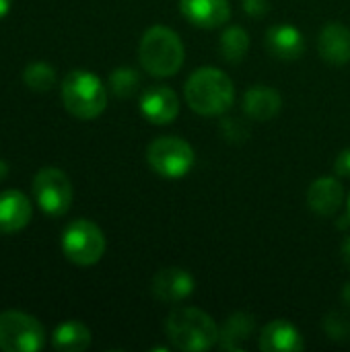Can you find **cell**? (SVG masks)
Returning a JSON list of instances; mask_svg holds the SVG:
<instances>
[{"label":"cell","mask_w":350,"mask_h":352,"mask_svg":"<svg viewBox=\"0 0 350 352\" xmlns=\"http://www.w3.org/2000/svg\"><path fill=\"white\" fill-rule=\"evenodd\" d=\"M318 52L324 62L344 66L350 62V29L342 23H328L318 37Z\"/></svg>","instance_id":"13"},{"label":"cell","mask_w":350,"mask_h":352,"mask_svg":"<svg viewBox=\"0 0 350 352\" xmlns=\"http://www.w3.org/2000/svg\"><path fill=\"white\" fill-rule=\"evenodd\" d=\"M334 169H336V175H340V177H350V148H344V151L336 157Z\"/></svg>","instance_id":"26"},{"label":"cell","mask_w":350,"mask_h":352,"mask_svg":"<svg viewBox=\"0 0 350 352\" xmlns=\"http://www.w3.org/2000/svg\"><path fill=\"white\" fill-rule=\"evenodd\" d=\"M344 223H340L338 227L340 229H344V227H350V196H349V210H347V214H344V219H342Z\"/></svg>","instance_id":"30"},{"label":"cell","mask_w":350,"mask_h":352,"mask_svg":"<svg viewBox=\"0 0 350 352\" xmlns=\"http://www.w3.org/2000/svg\"><path fill=\"white\" fill-rule=\"evenodd\" d=\"M37 206L50 217H64L72 206V184L58 167H43L33 177Z\"/></svg>","instance_id":"8"},{"label":"cell","mask_w":350,"mask_h":352,"mask_svg":"<svg viewBox=\"0 0 350 352\" xmlns=\"http://www.w3.org/2000/svg\"><path fill=\"white\" fill-rule=\"evenodd\" d=\"M62 252L76 266H93L105 254V235L93 221L76 219L62 233Z\"/></svg>","instance_id":"6"},{"label":"cell","mask_w":350,"mask_h":352,"mask_svg":"<svg viewBox=\"0 0 350 352\" xmlns=\"http://www.w3.org/2000/svg\"><path fill=\"white\" fill-rule=\"evenodd\" d=\"M62 101L70 116L95 120L107 107V89L89 70H70L62 80Z\"/></svg>","instance_id":"4"},{"label":"cell","mask_w":350,"mask_h":352,"mask_svg":"<svg viewBox=\"0 0 350 352\" xmlns=\"http://www.w3.org/2000/svg\"><path fill=\"white\" fill-rule=\"evenodd\" d=\"M258 346L262 352H299L305 349L301 332L289 320H272L260 332Z\"/></svg>","instance_id":"12"},{"label":"cell","mask_w":350,"mask_h":352,"mask_svg":"<svg viewBox=\"0 0 350 352\" xmlns=\"http://www.w3.org/2000/svg\"><path fill=\"white\" fill-rule=\"evenodd\" d=\"M6 171H8V167H6V163L4 161H0V182L6 177Z\"/></svg>","instance_id":"31"},{"label":"cell","mask_w":350,"mask_h":352,"mask_svg":"<svg viewBox=\"0 0 350 352\" xmlns=\"http://www.w3.org/2000/svg\"><path fill=\"white\" fill-rule=\"evenodd\" d=\"M23 82L37 93L50 91L56 85V70L47 62H31L23 70Z\"/></svg>","instance_id":"21"},{"label":"cell","mask_w":350,"mask_h":352,"mask_svg":"<svg viewBox=\"0 0 350 352\" xmlns=\"http://www.w3.org/2000/svg\"><path fill=\"white\" fill-rule=\"evenodd\" d=\"M344 202V188L336 177H320L307 190L309 210L320 217H334Z\"/></svg>","instance_id":"15"},{"label":"cell","mask_w":350,"mask_h":352,"mask_svg":"<svg viewBox=\"0 0 350 352\" xmlns=\"http://www.w3.org/2000/svg\"><path fill=\"white\" fill-rule=\"evenodd\" d=\"M140 111L151 124L167 126L179 116V97L173 89L165 85H155L142 93Z\"/></svg>","instance_id":"10"},{"label":"cell","mask_w":350,"mask_h":352,"mask_svg":"<svg viewBox=\"0 0 350 352\" xmlns=\"http://www.w3.org/2000/svg\"><path fill=\"white\" fill-rule=\"evenodd\" d=\"M254 330H256L254 316H250L245 311H237V314L229 316L225 320V324L221 326L219 344L225 351H241V344L254 334Z\"/></svg>","instance_id":"18"},{"label":"cell","mask_w":350,"mask_h":352,"mask_svg":"<svg viewBox=\"0 0 350 352\" xmlns=\"http://www.w3.org/2000/svg\"><path fill=\"white\" fill-rule=\"evenodd\" d=\"M45 344V330L29 314L2 311L0 314V351L37 352Z\"/></svg>","instance_id":"7"},{"label":"cell","mask_w":350,"mask_h":352,"mask_svg":"<svg viewBox=\"0 0 350 352\" xmlns=\"http://www.w3.org/2000/svg\"><path fill=\"white\" fill-rule=\"evenodd\" d=\"M138 85H140V76L130 66H120L109 74V89L120 99L132 97L138 89Z\"/></svg>","instance_id":"22"},{"label":"cell","mask_w":350,"mask_h":352,"mask_svg":"<svg viewBox=\"0 0 350 352\" xmlns=\"http://www.w3.org/2000/svg\"><path fill=\"white\" fill-rule=\"evenodd\" d=\"M342 301L350 307V280L344 285V289H342Z\"/></svg>","instance_id":"29"},{"label":"cell","mask_w":350,"mask_h":352,"mask_svg":"<svg viewBox=\"0 0 350 352\" xmlns=\"http://www.w3.org/2000/svg\"><path fill=\"white\" fill-rule=\"evenodd\" d=\"M146 163L157 175L165 179H179L192 171L196 153L192 144L179 136H159L146 148Z\"/></svg>","instance_id":"5"},{"label":"cell","mask_w":350,"mask_h":352,"mask_svg":"<svg viewBox=\"0 0 350 352\" xmlns=\"http://www.w3.org/2000/svg\"><path fill=\"white\" fill-rule=\"evenodd\" d=\"M194 276L186 268H161L151 280V293L161 303H179L194 293Z\"/></svg>","instance_id":"9"},{"label":"cell","mask_w":350,"mask_h":352,"mask_svg":"<svg viewBox=\"0 0 350 352\" xmlns=\"http://www.w3.org/2000/svg\"><path fill=\"white\" fill-rule=\"evenodd\" d=\"M184 97L192 111L204 118H215L231 109L235 101V85L227 72L215 66H204L188 76Z\"/></svg>","instance_id":"1"},{"label":"cell","mask_w":350,"mask_h":352,"mask_svg":"<svg viewBox=\"0 0 350 352\" xmlns=\"http://www.w3.org/2000/svg\"><path fill=\"white\" fill-rule=\"evenodd\" d=\"M10 4H12V0H0V19H4L8 14Z\"/></svg>","instance_id":"28"},{"label":"cell","mask_w":350,"mask_h":352,"mask_svg":"<svg viewBox=\"0 0 350 352\" xmlns=\"http://www.w3.org/2000/svg\"><path fill=\"white\" fill-rule=\"evenodd\" d=\"M31 202L19 190L0 192V233H17L31 221Z\"/></svg>","instance_id":"17"},{"label":"cell","mask_w":350,"mask_h":352,"mask_svg":"<svg viewBox=\"0 0 350 352\" xmlns=\"http://www.w3.org/2000/svg\"><path fill=\"white\" fill-rule=\"evenodd\" d=\"M182 16L200 29L223 27L231 19L229 0H179Z\"/></svg>","instance_id":"11"},{"label":"cell","mask_w":350,"mask_h":352,"mask_svg":"<svg viewBox=\"0 0 350 352\" xmlns=\"http://www.w3.org/2000/svg\"><path fill=\"white\" fill-rule=\"evenodd\" d=\"M243 113L254 122H268L283 109V97L274 87L256 85L243 93Z\"/></svg>","instance_id":"14"},{"label":"cell","mask_w":350,"mask_h":352,"mask_svg":"<svg viewBox=\"0 0 350 352\" xmlns=\"http://www.w3.org/2000/svg\"><path fill=\"white\" fill-rule=\"evenodd\" d=\"M268 10H270L268 0H243V12L250 14V16L260 19V16L268 14Z\"/></svg>","instance_id":"25"},{"label":"cell","mask_w":350,"mask_h":352,"mask_svg":"<svg viewBox=\"0 0 350 352\" xmlns=\"http://www.w3.org/2000/svg\"><path fill=\"white\" fill-rule=\"evenodd\" d=\"M165 334L177 351L202 352L219 344L221 328L198 307H177L167 316Z\"/></svg>","instance_id":"2"},{"label":"cell","mask_w":350,"mask_h":352,"mask_svg":"<svg viewBox=\"0 0 350 352\" xmlns=\"http://www.w3.org/2000/svg\"><path fill=\"white\" fill-rule=\"evenodd\" d=\"M219 50L225 62L229 64H239L248 50H250V35L243 27L239 25H231L223 31L221 41H219Z\"/></svg>","instance_id":"20"},{"label":"cell","mask_w":350,"mask_h":352,"mask_svg":"<svg viewBox=\"0 0 350 352\" xmlns=\"http://www.w3.org/2000/svg\"><path fill=\"white\" fill-rule=\"evenodd\" d=\"M138 60L144 72L155 78H167L179 72L186 60V47L179 35L165 27L153 25L144 31L138 45Z\"/></svg>","instance_id":"3"},{"label":"cell","mask_w":350,"mask_h":352,"mask_svg":"<svg viewBox=\"0 0 350 352\" xmlns=\"http://www.w3.org/2000/svg\"><path fill=\"white\" fill-rule=\"evenodd\" d=\"M340 254H342V262L350 268V235L342 241V248H340Z\"/></svg>","instance_id":"27"},{"label":"cell","mask_w":350,"mask_h":352,"mask_svg":"<svg viewBox=\"0 0 350 352\" xmlns=\"http://www.w3.org/2000/svg\"><path fill=\"white\" fill-rule=\"evenodd\" d=\"M324 332L332 338V340H347L350 338V320L342 314H328L324 320Z\"/></svg>","instance_id":"24"},{"label":"cell","mask_w":350,"mask_h":352,"mask_svg":"<svg viewBox=\"0 0 350 352\" xmlns=\"http://www.w3.org/2000/svg\"><path fill=\"white\" fill-rule=\"evenodd\" d=\"M266 50L278 60H297L305 52V37L293 25H274L266 31Z\"/></svg>","instance_id":"16"},{"label":"cell","mask_w":350,"mask_h":352,"mask_svg":"<svg viewBox=\"0 0 350 352\" xmlns=\"http://www.w3.org/2000/svg\"><path fill=\"white\" fill-rule=\"evenodd\" d=\"M221 136L229 144H241L250 138V126L241 118H225L221 122Z\"/></svg>","instance_id":"23"},{"label":"cell","mask_w":350,"mask_h":352,"mask_svg":"<svg viewBox=\"0 0 350 352\" xmlns=\"http://www.w3.org/2000/svg\"><path fill=\"white\" fill-rule=\"evenodd\" d=\"M52 346L60 352H83L91 346V330L76 322H64L60 324L52 334Z\"/></svg>","instance_id":"19"}]
</instances>
